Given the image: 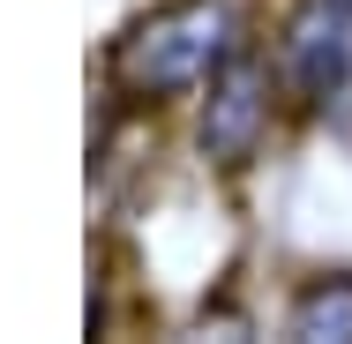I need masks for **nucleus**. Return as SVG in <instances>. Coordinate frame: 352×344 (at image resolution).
<instances>
[{
  "mask_svg": "<svg viewBox=\"0 0 352 344\" xmlns=\"http://www.w3.org/2000/svg\"><path fill=\"white\" fill-rule=\"evenodd\" d=\"M232 53H240V0H173L135 38H120L113 75L135 98H173V90L210 82Z\"/></svg>",
  "mask_w": 352,
  "mask_h": 344,
  "instance_id": "f257e3e1",
  "label": "nucleus"
},
{
  "mask_svg": "<svg viewBox=\"0 0 352 344\" xmlns=\"http://www.w3.org/2000/svg\"><path fill=\"white\" fill-rule=\"evenodd\" d=\"M255 135H263V68L232 53V60L210 75V105H203V150H210V157H225V165H240V157L255 150Z\"/></svg>",
  "mask_w": 352,
  "mask_h": 344,
  "instance_id": "7ed1b4c3",
  "label": "nucleus"
},
{
  "mask_svg": "<svg viewBox=\"0 0 352 344\" xmlns=\"http://www.w3.org/2000/svg\"><path fill=\"white\" fill-rule=\"evenodd\" d=\"M292 337H315V344L352 337V277H322L292 299Z\"/></svg>",
  "mask_w": 352,
  "mask_h": 344,
  "instance_id": "20e7f679",
  "label": "nucleus"
},
{
  "mask_svg": "<svg viewBox=\"0 0 352 344\" xmlns=\"http://www.w3.org/2000/svg\"><path fill=\"white\" fill-rule=\"evenodd\" d=\"M292 98L322 105L352 82V0H307L285 23V53H278Z\"/></svg>",
  "mask_w": 352,
  "mask_h": 344,
  "instance_id": "f03ea898",
  "label": "nucleus"
}]
</instances>
